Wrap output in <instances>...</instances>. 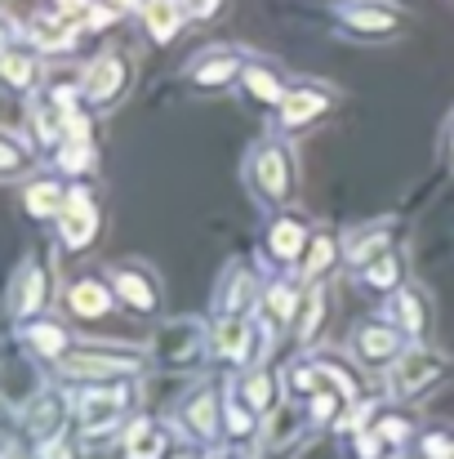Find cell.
I'll return each instance as SVG.
<instances>
[{
	"label": "cell",
	"mask_w": 454,
	"mask_h": 459,
	"mask_svg": "<svg viewBox=\"0 0 454 459\" xmlns=\"http://www.w3.org/2000/svg\"><path fill=\"white\" fill-rule=\"evenodd\" d=\"M139 370H143V348H130V343H99V339H81V343L72 348V357L58 366L63 379L90 384V388H107V384L139 379Z\"/></svg>",
	"instance_id": "6da1fadb"
},
{
	"label": "cell",
	"mask_w": 454,
	"mask_h": 459,
	"mask_svg": "<svg viewBox=\"0 0 454 459\" xmlns=\"http://www.w3.org/2000/svg\"><path fill=\"white\" fill-rule=\"evenodd\" d=\"M151 357H156V366L178 370V375L183 370H196L210 357V330H205V321H196V316L165 321L156 330V339H151Z\"/></svg>",
	"instance_id": "7a4b0ae2"
},
{
	"label": "cell",
	"mask_w": 454,
	"mask_h": 459,
	"mask_svg": "<svg viewBox=\"0 0 454 459\" xmlns=\"http://www.w3.org/2000/svg\"><path fill=\"white\" fill-rule=\"evenodd\" d=\"M134 406V379L125 384H107V388H85L76 397V424H81V437L94 442V437H107L112 429L125 424Z\"/></svg>",
	"instance_id": "3957f363"
},
{
	"label": "cell",
	"mask_w": 454,
	"mask_h": 459,
	"mask_svg": "<svg viewBox=\"0 0 454 459\" xmlns=\"http://www.w3.org/2000/svg\"><path fill=\"white\" fill-rule=\"evenodd\" d=\"M250 183H254L259 201L286 205L295 196V152L281 139L254 143V152H250Z\"/></svg>",
	"instance_id": "277c9868"
},
{
	"label": "cell",
	"mask_w": 454,
	"mask_h": 459,
	"mask_svg": "<svg viewBox=\"0 0 454 459\" xmlns=\"http://www.w3.org/2000/svg\"><path fill=\"white\" fill-rule=\"evenodd\" d=\"M130 81H134V63H130L125 49H107V54H99V58L85 67V76H81V85H85V108H90V112H107V108H116V103L125 99Z\"/></svg>",
	"instance_id": "5b68a950"
},
{
	"label": "cell",
	"mask_w": 454,
	"mask_h": 459,
	"mask_svg": "<svg viewBox=\"0 0 454 459\" xmlns=\"http://www.w3.org/2000/svg\"><path fill=\"white\" fill-rule=\"evenodd\" d=\"M441 375H446V357H437V352L424 348V343H410L406 357L388 370L383 388H388L392 402H410V397H424L433 384H441Z\"/></svg>",
	"instance_id": "8992f818"
},
{
	"label": "cell",
	"mask_w": 454,
	"mask_h": 459,
	"mask_svg": "<svg viewBox=\"0 0 454 459\" xmlns=\"http://www.w3.org/2000/svg\"><path fill=\"white\" fill-rule=\"evenodd\" d=\"M99 223H103V210H99L94 192L85 183H72L67 201H63V214H58V246L72 250V255L90 250L94 237H99Z\"/></svg>",
	"instance_id": "52a82bcc"
},
{
	"label": "cell",
	"mask_w": 454,
	"mask_h": 459,
	"mask_svg": "<svg viewBox=\"0 0 454 459\" xmlns=\"http://www.w3.org/2000/svg\"><path fill=\"white\" fill-rule=\"evenodd\" d=\"M406 348H410V339H406L392 321H383V316L361 321V325L352 330V357H356V366L392 370V366L406 357Z\"/></svg>",
	"instance_id": "ba28073f"
},
{
	"label": "cell",
	"mask_w": 454,
	"mask_h": 459,
	"mask_svg": "<svg viewBox=\"0 0 454 459\" xmlns=\"http://www.w3.org/2000/svg\"><path fill=\"white\" fill-rule=\"evenodd\" d=\"M103 277L112 281L116 304H125L134 316H151V312H160V281H156V273H151V268H143V264H112Z\"/></svg>",
	"instance_id": "9c48e42d"
},
{
	"label": "cell",
	"mask_w": 454,
	"mask_h": 459,
	"mask_svg": "<svg viewBox=\"0 0 454 459\" xmlns=\"http://www.w3.org/2000/svg\"><path fill=\"white\" fill-rule=\"evenodd\" d=\"M45 307H49V273L40 264H22L9 286V321L18 330L36 325V321H45Z\"/></svg>",
	"instance_id": "30bf717a"
},
{
	"label": "cell",
	"mask_w": 454,
	"mask_h": 459,
	"mask_svg": "<svg viewBox=\"0 0 454 459\" xmlns=\"http://www.w3.org/2000/svg\"><path fill=\"white\" fill-rule=\"evenodd\" d=\"M22 433L36 442V451L45 442H54L58 433H67V393L63 388H40L22 411Z\"/></svg>",
	"instance_id": "8fae6325"
},
{
	"label": "cell",
	"mask_w": 454,
	"mask_h": 459,
	"mask_svg": "<svg viewBox=\"0 0 454 459\" xmlns=\"http://www.w3.org/2000/svg\"><path fill=\"white\" fill-rule=\"evenodd\" d=\"M178 424H183L187 437H196V442L223 437V397H218V388L201 384V388L178 406Z\"/></svg>",
	"instance_id": "7c38bea8"
},
{
	"label": "cell",
	"mask_w": 454,
	"mask_h": 459,
	"mask_svg": "<svg viewBox=\"0 0 454 459\" xmlns=\"http://www.w3.org/2000/svg\"><path fill=\"white\" fill-rule=\"evenodd\" d=\"M312 223L295 214V210H286V214H277L272 223H268V232H263V246H268V255L277 259V264H303V255H307V246H312Z\"/></svg>",
	"instance_id": "4fadbf2b"
},
{
	"label": "cell",
	"mask_w": 454,
	"mask_h": 459,
	"mask_svg": "<svg viewBox=\"0 0 454 459\" xmlns=\"http://www.w3.org/2000/svg\"><path fill=\"white\" fill-rule=\"evenodd\" d=\"M121 459H174V429L156 415L130 420L121 437Z\"/></svg>",
	"instance_id": "5bb4252c"
},
{
	"label": "cell",
	"mask_w": 454,
	"mask_h": 459,
	"mask_svg": "<svg viewBox=\"0 0 454 459\" xmlns=\"http://www.w3.org/2000/svg\"><path fill=\"white\" fill-rule=\"evenodd\" d=\"M254 304H263L259 295V277L245 264H232L214 290V312L218 316H254Z\"/></svg>",
	"instance_id": "9a60e30c"
},
{
	"label": "cell",
	"mask_w": 454,
	"mask_h": 459,
	"mask_svg": "<svg viewBox=\"0 0 454 459\" xmlns=\"http://www.w3.org/2000/svg\"><path fill=\"white\" fill-rule=\"evenodd\" d=\"M303 290L299 281H286V277H277V281H268V290H263V304L254 312V321L263 325V330H295V321H299V307H303Z\"/></svg>",
	"instance_id": "2e32d148"
},
{
	"label": "cell",
	"mask_w": 454,
	"mask_h": 459,
	"mask_svg": "<svg viewBox=\"0 0 454 459\" xmlns=\"http://www.w3.org/2000/svg\"><path fill=\"white\" fill-rule=\"evenodd\" d=\"M63 304H67L72 316H81V321H99V316H107V312L116 307V290H112V281H107V277L85 273V277L67 281Z\"/></svg>",
	"instance_id": "e0dca14e"
},
{
	"label": "cell",
	"mask_w": 454,
	"mask_h": 459,
	"mask_svg": "<svg viewBox=\"0 0 454 459\" xmlns=\"http://www.w3.org/2000/svg\"><path fill=\"white\" fill-rule=\"evenodd\" d=\"M383 255H392V219L365 223V228H356L352 237H343V264H347L352 273H365V268L379 264Z\"/></svg>",
	"instance_id": "ac0fdd59"
},
{
	"label": "cell",
	"mask_w": 454,
	"mask_h": 459,
	"mask_svg": "<svg viewBox=\"0 0 454 459\" xmlns=\"http://www.w3.org/2000/svg\"><path fill=\"white\" fill-rule=\"evenodd\" d=\"M330 103H334V94H330L325 85H312V81L290 85L286 103L277 108V117H281V130H303V126L321 121V117L330 112Z\"/></svg>",
	"instance_id": "d6986e66"
},
{
	"label": "cell",
	"mask_w": 454,
	"mask_h": 459,
	"mask_svg": "<svg viewBox=\"0 0 454 459\" xmlns=\"http://www.w3.org/2000/svg\"><path fill=\"white\" fill-rule=\"evenodd\" d=\"M245 54L241 49H205L192 67H187V81L196 85V90H218V85H227V81H236V76H245Z\"/></svg>",
	"instance_id": "ffe728a7"
},
{
	"label": "cell",
	"mask_w": 454,
	"mask_h": 459,
	"mask_svg": "<svg viewBox=\"0 0 454 459\" xmlns=\"http://www.w3.org/2000/svg\"><path fill=\"white\" fill-rule=\"evenodd\" d=\"M18 339H22V348L36 361H54V366H63L72 357V348H76V334H67V325L63 321H49V316L36 321V325H22Z\"/></svg>",
	"instance_id": "44dd1931"
},
{
	"label": "cell",
	"mask_w": 454,
	"mask_h": 459,
	"mask_svg": "<svg viewBox=\"0 0 454 459\" xmlns=\"http://www.w3.org/2000/svg\"><path fill=\"white\" fill-rule=\"evenodd\" d=\"M410 343H424L428 325H433V307H428V295L419 286H406L392 295V316H388Z\"/></svg>",
	"instance_id": "7402d4cb"
},
{
	"label": "cell",
	"mask_w": 454,
	"mask_h": 459,
	"mask_svg": "<svg viewBox=\"0 0 454 459\" xmlns=\"http://www.w3.org/2000/svg\"><path fill=\"white\" fill-rule=\"evenodd\" d=\"M334 13L347 36H392L401 27V13L383 9V4H338Z\"/></svg>",
	"instance_id": "603a6c76"
},
{
	"label": "cell",
	"mask_w": 454,
	"mask_h": 459,
	"mask_svg": "<svg viewBox=\"0 0 454 459\" xmlns=\"http://www.w3.org/2000/svg\"><path fill=\"white\" fill-rule=\"evenodd\" d=\"M0 76H4V85L9 90H36V81H40V54L31 49V45H18V40H9L4 49H0Z\"/></svg>",
	"instance_id": "cb8c5ba5"
},
{
	"label": "cell",
	"mask_w": 454,
	"mask_h": 459,
	"mask_svg": "<svg viewBox=\"0 0 454 459\" xmlns=\"http://www.w3.org/2000/svg\"><path fill=\"white\" fill-rule=\"evenodd\" d=\"M236 393H241V402L254 411V415H272L277 411V397H281V384H277V375L268 370V366H254V370H241V379H236Z\"/></svg>",
	"instance_id": "d4e9b609"
},
{
	"label": "cell",
	"mask_w": 454,
	"mask_h": 459,
	"mask_svg": "<svg viewBox=\"0 0 454 459\" xmlns=\"http://www.w3.org/2000/svg\"><path fill=\"white\" fill-rule=\"evenodd\" d=\"M338 259H343V241H338L334 232H316L312 246H307V255H303V264H299V281L303 286H316Z\"/></svg>",
	"instance_id": "484cf974"
},
{
	"label": "cell",
	"mask_w": 454,
	"mask_h": 459,
	"mask_svg": "<svg viewBox=\"0 0 454 459\" xmlns=\"http://www.w3.org/2000/svg\"><path fill=\"white\" fill-rule=\"evenodd\" d=\"M143 31L151 36V45H169L187 22H192V9L187 4H143Z\"/></svg>",
	"instance_id": "4316f807"
},
{
	"label": "cell",
	"mask_w": 454,
	"mask_h": 459,
	"mask_svg": "<svg viewBox=\"0 0 454 459\" xmlns=\"http://www.w3.org/2000/svg\"><path fill=\"white\" fill-rule=\"evenodd\" d=\"M356 286L370 290V295H397V290H406V259L397 250L383 255L379 264H370L365 273H356Z\"/></svg>",
	"instance_id": "83f0119b"
},
{
	"label": "cell",
	"mask_w": 454,
	"mask_h": 459,
	"mask_svg": "<svg viewBox=\"0 0 454 459\" xmlns=\"http://www.w3.org/2000/svg\"><path fill=\"white\" fill-rule=\"evenodd\" d=\"M223 437L227 442H250V437H259V415L241 402V393H236V384H227L223 388Z\"/></svg>",
	"instance_id": "f1b7e54d"
},
{
	"label": "cell",
	"mask_w": 454,
	"mask_h": 459,
	"mask_svg": "<svg viewBox=\"0 0 454 459\" xmlns=\"http://www.w3.org/2000/svg\"><path fill=\"white\" fill-rule=\"evenodd\" d=\"M63 201H67V187H63L58 178H36V183L22 187V210H27L31 219H54V223H58Z\"/></svg>",
	"instance_id": "f546056e"
},
{
	"label": "cell",
	"mask_w": 454,
	"mask_h": 459,
	"mask_svg": "<svg viewBox=\"0 0 454 459\" xmlns=\"http://www.w3.org/2000/svg\"><path fill=\"white\" fill-rule=\"evenodd\" d=\"M241 81H245V90L254 94V103H277V108H281V103H286V94H290L286 76H281L272 63H259V58L245 67V76H241Z\"/></svg>",
	"instance_id": "4dcf8cb0"
},
{
	"label": "cell",
	"mask_w": 454,
	"mask_h": 459,
	"mask_svg": "<svg viewBox=\"0 0 454 459\" xmlns=\"http://www.w3.org/2000/svg\"><path fill=\"white\" fill-rule=\"evenodd\" d=\"M58 13V9H54ZM27 36H31V49L36 54H63L72 40H76V27L58 13V18H36L31 27H27Z\"/></svg>",
	"instance_id": "1f68e13d"
},
{
	"label": "cell",
	"mask_w": 454,
	"mask_h": 459,
	"mask_svg": "<svg viewBox=\"0 0 454 459\" xmlns=\"http://www.w3.org/2000/svg\"><path fill=\"white\" fill-rule=\"evenodd\" d=\"M312 361L321 366V375H325V388L343 393V402H347V406L361 397V375H356V366H347L338 352H316Z\"/></svg>",
	"instance_id": "d6a6232c"
},
{
	"label": "cell",
	"mask_w": 454,
	"mask_h": 459,
	"mask_svg": "<svg viewBox=\"0 0 454 459\" xmlns=\"http://www.w3.org/2000/svg\"><path fill=\"white\" fill-rule=\"evenodd\" d=\"M299 429H307V415H299L295 406H277V411L263 420L259 442H263L268 451H277L281 442H295V437H299Z\"/></svg>",
	"instance_id": "836d02e7"
},
{
	"label": "cell",
	"mask_w": 454,
	"mask_h": 459,
	"mask_svg": "<svg viewBox=\"0 0 454 459\" xmlns=\"http://www.w3.org/2000/svg\"><path fill=\"white\" fill-rule=\"evenodd\" d=\"M321 388H325V375H321V366H316L312 357H303V361L290 366V375H286V397H299L303 406H307Z\"/></svg>",
	"instance_id": "e575fe53"
},
{
	"label": "cell",
	"mask_w": 454,
	"mask_h": 459,
	"mask_svg": "<svg viewBox=\"0 0 454 459\" xmlns=\"http://www.w3.org/2000/svg\"><path fill=\"white\" fill-rule=\"evenodd\" d=\"M343 411H347V402H343V393H334V388H321V393H316V397L303 406V415H307V429H334Z\"/></svg>",
	"instance_id": "d590c367"
},
{
	"label": "cell",
	"mask_w": 454,
	"mask_h": 459,
	"mask_svg": "<svg viewBox=\"0 0 454 459\" xmlns=\"http://www.w3.org/2000/svg\"><path fill=\"white\" fill-rule=\"evenodd\" d=\"M321 321H325V290H321V286H307V295H303V307H299V321H295V339H299L303 348H307V343L316 339Z\"/></svg>",
	"instance_id": "8d00e7d4"
},
{
	"label": "cell",
	"mask_w": 454,
	"mask_h": 459,
	"mask_svg": "<svg viewBox=\"0 0 454 459\" xmlns=\"http://www.w3.org/2000/svg\"><path fill=\"white\" fill-rule=\"evenodd\" d=\"M31 156H36V143H22L18 130H0V174L4 178L22 174L31 165Z\"/></svg>",
	"instance_id": "74e56055"
},
{
	"label": "cell",
	"mask_w": 454,
	"mask_h": 459,
	"mask_svg": "<svg viewBox=\"0 0 454 459\" xmlns=\"http://www.w3.org/2000/svg\"><path fill=\"white\" fill-rule=\"evenodd\" d=\"M94 139H67L63 148H58V174H72V178H81V174H90L94 169Z\"/></svg>",
	"instance_id": "f35d334b"
},
{
	"label": "cell",
	"mask_w": 454,
	"mask_h": 459,
	"mask_svg": "<svg viewBox=\"0 0 454 459\" xmlns=\"http://www.w3.org/2000/svg\"><path fill=\"white\" fill-rule=\"evenodd\" d=\"M352 455L356 459H388V455H397L374 429H361V433H352Z\"/></svg>",
	"instance_id": "ab89813d"
},
{
	"label": "cell",
	"mask_w": 454,
	"mask_h": 459,
	"mask_svg": "<svg viewBox=\"0 0 454 459\" xmlns=\"http://www.w3.org/2000/svg\"><path fill=\"white\" fill-rule=\"evenodd\" d=\"M121 22V4H90V18H85V31H107Z\"/></svg>",
	"instance_id": "60d3db41"
},
{
	"label": "cell",
	"mask_w": 454,
	"mask_h": 459,
	"mask_svg": "<svg viewBox=\"0 0 454 459\" xmlns=\"http://www.w3.org/2000/svg\"><path fill=\"white\" fill-rule=\"evenodd\" d=\"M36 459H76V437H72V433H58L54 442H45V446L36 451Z\"/></svg>",
	"instance_id": "b9f144b4"
},
{
	"label": "cell",
	"mask_w": 454,
	"mask_h": 459,
	"mask_svg": "<svg viewBox=\"0 0 454 459\" xmlns=\"http://www.w3.org/2000/svg\"><path fill=\"white\" fill-rule=\"evenodd\" d=\"M192 9V18H210V13H218L223 4H187Z\"/></svg>",
	"instance_id": "7bdbcfd3"
},
{
	"label": "cell",
	"mask_w": 454,
	"mask_h": 459,
	"mask_svg": "<svg viewBox=\"0 0 454 459\" xmlns=\"http://www.w3.org/2000/svg\"><path fill=\"white\" fill-rule=\"evenodd\" d=\"M446 152L454 156V126H450V134H446Z\"/></svg>",
	"instance_id": "ee69618b"
},
{
	"label": "cell",
	"mask_w": 454,
	"mask_h": 459,
	"mask_svg": "<svg viewBox=\"0 0 454 459\" xmlns=\"http://www.w3.org/2000/svg\"><path fill=\"white\" fill-rule=\"evenodd\" d=\"M174 459H201V455H196V451H178Z\"/></svg>",
	"instance_id": "f6af8a7d"
}]
</instances>
